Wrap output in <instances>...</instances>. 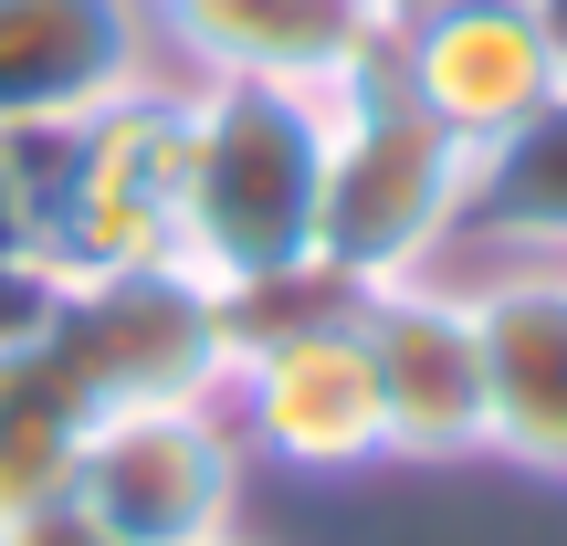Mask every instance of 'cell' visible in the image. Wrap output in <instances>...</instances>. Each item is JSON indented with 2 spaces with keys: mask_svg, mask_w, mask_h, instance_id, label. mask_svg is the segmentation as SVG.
Segmentation results:
<instances>
[{
  "mask_svg": "<svg viewBox=\"0 0 567 546\" xmlns=\"http://www.w3.org/2000/svg\"><path fill=\"white\" fill-rule=\"evenodd\" d=\"M536 32H547V63H557V95H567V0H526Z\"/></svg>",
  "mask_w": 567,
  "mask_h": 546,
  "instance_id": "e0dca14e",
  "label": "cell"
},
{
  "mask_svg": "<svg viewBox=\"0 0 567 546\" xmlns=\"http://www.w3.org/2000/svg\"><path fill=\"white\" fill-rule=\"evenodd\" d=\"M210 546H243V536H210Z\"/></svg>",
  "mask_w": 567,
  "mask_h": 546,
  "instance_id": "d6986e66",
  "label": "cell"
},
{
  "mask_svg": "<svg viewBox=\"0 0 567 546\" xmlns=\"http://www.w3.org/2000/svg\"><path fill=\"white\" fill-rule=\"evenodd\" d=\"M0 546H116L95 526V515L74 505V494H63V505H32V515H11V526H0Z\"/></svg>",
  "mask_w": 567,
  "mask_h": 546,
  "instance_id": "9a60e30c",
  "label": "cell"
},
{
  "mask_svg": "<svg viewBox=\"0 0 567 546\" xmlns=\"http://www.w3.org/2000/svg\"><path fill=\"white\" fill-rule=\"evenodd\" d=\"M368 11H379L389 32H400V21H410V11H431V0H368Z\"/></svg>",
  "mask_w": 567,
  "mask_h": 546,
  "instance_id": "ac0fdd59",
  "label": "cell"
},
{
  "mask_svg": "<svg viewBox=\"0 0 567 546\" xmlns=\"http://www.w3.org/2000/svg\"><path fill=\"white\" fill-rule=\"evenodd\" d=\"M32 179V253H53L63 284L84 274H158L189 231V74H147L137 95L95 105L74 126L21 137Z\"/></svg>",
  "mask_w": 567,
  "mask_h": 546,
  "instance_id": "7a4b0ae2",
  "label": "cell"
},
{
  "mask_svg": "<svg viewBox=\"0 0 567 546\" xmlns=\"http://www.w3.org/2000/svg\"><path fill=\"white\" fill-rule=\"evenodd\" d=\"M168 74L158 0H0V126H74Z\"/></svg>",
  "mask_w": 567,
  "mask_h": 546,
  "instance_id": "30bf717a",
  "label": "cell"
},
{
  "mask_svg": "<svg viewBox=\"0 0 567 546\" xmlns=\"http://www.w3.org/2000/svg\"><path fill=\"white\" fill-rule=\"evenodd\" d=\"M368 358H379L389 463H463L484 452V347H473V295L452 274H400L358 295Z\"/></svg>",
  "mask_w": 567,
  "mask_h": 546,
  "instance_id": "ba28073f",
  "label": "cell"
},
{
  "mask_svg": "<svg viewBox=\"0 0 567 546\" xmlns=\"http://www.w3.org/2000/svg\"><path fill=\"white\" fill-rule=\"evenodd\" d=\"M231 305V379L221 410L243 452L284 473H368L389 463V410H379V358L358 326V284L305 264L274 284H243Z\"/></svg>",
  "mask_w": 567,
  "mask_h": 546,
  "instance_id": "6da1fadb",
  "label": "cell"
},
{
  "mask_svg": "<svg viewBox=\"0 0 567 546\" xmlns=\"http://www.w3.org/2000/svg\"><path fill=\"white\" fill-rule=\"evenodd\" d=\"M326 105L284 84H189V231L179 264L221 295L316 264Z\"/></svg>",
  "mask_w": 567,
  "mask_h": 546,
  "instance_id": "3957f363",
  "label": "cell"
},
{
  "mask_svg": "<svg viewBox=\"0 0 567 546\" xmlns=\"http://www.w3.org/2000/svg\"><path fill=\"white\" fill-rule=\"evenodd\" d=\"M389 84L431 105L463 147H494L557 95V63L526 0H431L389 32Z\"/></svg>",
  "mask_w": 567,
  "mask_h": 546,
  "instance_id": "9c48e42d",
  "label": "cell"
},
{
  "mask_svg": "<svg viewBox=\"0 0 567 546\" xmlns=\"http://www.w3.org/2000/svg\"><path fill=\"white\" fill-rule=\"evenodd\" d=\"M74 505L116 546H210L243 515V431L221 400L105 410L74 452Z\"/></svg>",
  "mask_w": 567,
  "mask_h": 546,
  "instance_id": "8992f818",
  "label": "cell"
},
{
  "mask_svg": "<svg viewBox=\"0 0 567 546\" xmlns=\"http://www.w3.org/2000/svg\"><path fill=\"white\" fill-rule=\"evenodd\" d=\"M53 305H63V264L53 253H0V358H11V347H42Z\"/></svg>",
  "mask_w": 567,
  "mask_h": 546,
  "instance_id": "5bb4252c",
  "label": "cell"
},
{
  "mask_svg": "<svg viewBox=\"0 0 567 546\" xmlns=\"http://www.w3.org/2000/svg\"><path fill=\"white\" fill-rule=\"evenodd\" d=\"M463 243L526 253V264H567V95H547L526 126H505L494 147H473V210Z\"/></svg>",
  "mask_w": 567,
  "mask_h": 546,
  "instance_id": "7c38bea8",
  "label": "cell"
},
{
  "mask_svg": "<svg viewBox=\"0 0 567 546\" xmlns=\"http://www.w3.org/2000/svg\"><path fill=\"white\" fill-rule=\"evenodd\" d=\"M0 253H32V179H21V137L0 126Z\"/></svg>",
  "mask_w": 567,
  "mask_h": 546,
  "instance_id": "2e32d148",
  "label": "cell"
},
{
  "mask_svg": "<svg viewBox=\"0 0 567 546\" xmlns=\"http://www.w3.org/2000/svg\"><path fill=\"white\" fill-rule=\"evenodd\" d=\"M84 431H95V400L74 389V368L53 347H11L0 358V526L74 494Z\"/></svg>",
  "mask_w": 567,
  "mask_h": 546,
  "instance_id": "4fadbf2b",
  "label": "cell"
},
{
  "mask_svg": "<svg viewBox=\"0 0 567 546\" xmlns=\"http://www.w3.org/2000/svg\"><path fill=\"white\" fill-rule=\"evenodd\" d=\"M473 295V347H484V452L526 473H567V264L505 253Z\"/></svg>",
  "mask_w": 567,
  "mask_h": 546,
  "instance_id": "8fae6325",
  "label": "cell"
},
{
  "mask_svg": "<svg viewBox=\"0 0 567 546\" xmlns=\"http://www.w3.org/2000/svg\"><path fill=\"white\" fill-rule=\"evenodd\" d=\"M74 389L105 410H137V400H221L231 379V305L221 284H200L189 264L158 274H84L63 284L53 326H42Z\"/></svg>",
  "mask_w": 567,
  "mask_h": 546,
  "instance_id": "5b68a950",
  "label": "cell"
},
{
  "mask_svg": "<svg viewBox=\"0 0 567 546\" xmlns=\"http://www.w3.org/2000/svg\"><path fill=\"white\" fill-rule=\"evenodd\" d=\"M473 210V147L431 105H410L389 74L326 105V200H316V264L368 284L442 274Z\"/></svg>",
  "mask_w": 567,
  "mask_h": 546,
  "instance_id": "277c9868",
  "label": "cell"
},
{
  "mask_svg": "<svg viewBox=\"0 0 567 546\" xmlns=\"http://www.w3.org/2000/svg\"><path fill=\"white\" fill-rule=\"evenodd\" d=\"M158 42L189 84H284L316 105L389 74V21L368 0H158Z\"/></svg>",
  "mask_w": 567,
  "mask_h": 546,
  "instance_id": "52a82bcc",
  "label": "cell"
}]
</instances>
